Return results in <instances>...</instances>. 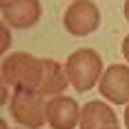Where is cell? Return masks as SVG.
Returning a JSON list of instances; mask_svg holds the SVG:
<instances>
[{
    "instance_id": "1",
    "label": "cell",
    "mask_w": 129,
    "mask_h": 129,
    "mask_svg": "<svg viewBox=\"0 0 129 129\" xmlns=\"http://www.w3.org/2000/svg\"><path fill=\"white\" fill-rule=\"evenodd\" d=\"M0 74H2L5 87H11L13 91L16 89L36 91L40 85V78H42V62H40V58L31 56V53L13 51L2 60Z\"/></svg>"
},
{
    "instance_id": "2",
    "label": "cell",
    "mask_w": 129,
    "mask_h": 129,
    "mask_svg": "<svg viewBox=\"0 0 129 129\" xmlns=\"http://www.w3.org/2000/svg\"><path fill=\"white\" fill-rule=\"evenodd\" d=\"M64 71H67V78H69V85L78 93L89 91L103 78V58L96 49L82 47L67 58Z\"/></svg>"
},
{
    "instance_id": "3",
    "label": "cell",
    "mask_w": 129,
    "mask_h": 129,
    "mask_svg": "<svg viewBox=\"0 0 129 129\" xmlns=\"http://www.w3.org/2000/svg\"><path fill=\"white\" fill-rule=\"evenodd\" d=\"M42 98L45 96H40L34 89H16L9 98L11 118L25 129H40L47 122V111H45L47 100Z\"/></svg>"
},
{
    "instance_id": "4",
    "label": "cell",
    "mask_w": 129,
    "mask_h": 129,
    "mask_svg": "<svg viewBox=\"0 0 129 129\" xmlns=\"http://www.w3.org/2000/svg\"><path fill=\"white\" fill-rule=\"evenodd\" d=\"M62 25L71 36H89L100 25V9L91 0H74L64 9Z\"/></svg>"
},
{
    "instance_id": "5",
    "label": "cell",
    "mask_w": 129,
    "mask_h": 129,
    "mask_svg": "<svg viewBox=\"0 0 129 129\" xmlns=\"http://www.w3.org/2000/svg\"><path fill=\"white\" fill-rule=\"evenodd\" d=\"M98 91L105 100L114 105H129V67L127 64L107 67L98 82Z\"/></svg>"
},
{
    "instance_id": "6",
    "label": "cell",
    "mask_w": 129,
    "mask_h": 129,
    "mask_svg": "<svg viewBox=\"0 0 129 129\" xmlns=\"http://www.w3.org/2000/svg\"><path fill=\"white\" fill-rule=\"evenodd\" d=\"M42 16L40 0H5L2 2V22L13 29H31Z\"/></svg>"
},
{
    "instance_id": "7",
    "label": "cell",
    "mask_w": 129,
    "mask_h": 129,
    "mask_svg": "<svg viewBox=\"0 0 129 129\" xmlns=\"http://www.w3.org/2000/svg\"><path fill=\"white\" fill-rule=\"evenodd\" d=\"M47 125L51 129H76L80 125V107L71 96H53L45 105Z\"/></svg>"
},
{
    "instance_id": "8",
    "label": "cell",
    "mask_w": 129,
    "mask_h": 129,
    "mask_svg": "<svg viewBox=\"0 0 129 129\" xmlns=\"http://www.w3.org/2000/svg\"><path fill=\"white\" fill-rule=\"evenodd\" d=\"M40 62H42V78H40V85L36 91L40 96H60L69 87L64 67L51 58H40Z\"/></svg>"
},
{
    "instance_id": "9",
    "label": "cell",
    "mask_w": 129,
    "mask_h": 129,
    "mask_svg": "<svg viewBox=\"0 0 129 129\" xmlns=\"http://www.w3.org/2000/svg\"><path fill=\"white\" fill-rule=\"evenodd\" d=\"M118 127V116L103 100H89L80 111V129H107Z\"/></svg>"
},
{
    "instance_id": "10",
    "label": "cell",
    "mask_w": 129,
    "mask_h": 129,
    "mask_svg": "<svg viewBox=\"0 0 129 129\" xmlns=\"http://www.w3.org/2000/svg\"><path fill=\"white\" fill-rule=\"evenodd\" d=\"M0 29H2V47H0V49H2V51H7V47H9V42H11V38H9V31H7V27H5V22H2V27H0Z\"/></svg>"
},
{
    "instance_id": "11",
    "label": "cell",
    "mask_w": 129,
    "mask_h": 129,
    "mask_svg": "<svg viewBox=\"0 0 129 129\" xmlns=\"http://www.w3.org/2000/svg\"><path fill=\"white\" fill-rule=\"evenodd\" d=\"M122 56H125V60L129 62V36H125V40H122Z\"/></svg>"
},
{
    "instance_id": "12",
    "label": "cell",
    "mask_w": 129,
    "mask_h": 129,
    "mask_svg": "<svg viewBox=\"0 0 129 129\" xmlns=\"http://www.w3.org/2000/svg\"><path fill=\"white\" fill-rule=\"evenodd\" d=\"M125 127L129 129V105H125Z\"/></svg>"
},
{
    "instance_id": "13",
    "label": "cell",
    "mask_w": 129,
    "mask_h": 129,
    "mask_svg": "<svg viewBox=\"0 0 129 129\" xmlns=\"http://www.w3.org/2000/svg\"><path fill=\"white\" fill-rule=\"evenodd\" d=\"M125 18H127V20H129V0H127V2H125Z\"/></svg>"
},
{
    "instance_id": "14",
    "label": "cell",
    "mask_w": 129,
    "mask_h": 129,
    "mask_svg": "<svg viewBox=\"0 0 129 129\" xmlns=\"http://www.w3.org/2000/svg\"><path fill=\"white\" fill-rule=\"evenodd\" d=\"M2 129H9V127H7V125H5V122H2Z\"/></svg>"
},
{
    "instance_id": "15",
    "label": "cell",
    "mask_w": 129,
    "mask_h": 129,
    "mask_svg": "<svg viewBox=\"0 0 129 129\" xmlns=\"http://www.w3.org/2000/svg\"><path fill=\"white\" fill-rule=\"evenodd\" d=\"M107 129H120V127H107Z\"/></svg>"
},
{
    "instance_id": "16",
    "label": "cell",
    "mask_w": 129,
    "mask_h": 129,
    "mask_svg": "<svg viewBox=\"0 0 129 129\" xmlns=\"http://www.w3.org/2000/svg\"><path fill=\"white\" fill-rule=\"evenodd\" d=\"M2 2H5V0H2Z\"/></svg>"
}]
</instances>
